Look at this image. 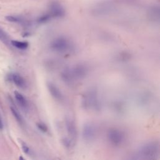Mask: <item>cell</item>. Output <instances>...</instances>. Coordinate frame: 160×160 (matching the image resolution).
Instances as JSON below:
<instances>
[{
	"label": "cell",
	"mask_w": 160,
	"mask_h": 160,
	"mask_svg": "<svg viewBox=\"0 0 160 160\" xmlns=\"http://www.w3.org/2000/svg\"><path fill=\"white\" fill-rule=\"evenodd\" d=\"M6 19L9 22H17L20 21V19L18 18L12 16H7L5 17Z\"/></svg>",
	"instance_id": "cell-20"
},
{
	"label": "cell",
	"mask_w": 160,
	"mask_h": 160,
	"mask_svg": "<svg viewBox=\"0 0 160 160\" xmlns=\"http://www.w3.org/2000/svg\"><path fill=\"white\" fill-rule=\"evenodd\" d=\"M47 88L48 89V91L51 94V96L56 100L59 101H62L64 99L63 94H62L60 89L54 84V83L51 82H48L46 84Z\"/></svg>",
	"instance_id": "cell-7"
},
{
	"label": "cell",
	"mask_w": 160,
	"mask_h": 160,
	"mask_svg": "<svg viewBox=\"0 0 160 160\" xmlns=\"http://www.w3.org/2000/svg\"><path fill=\"white\" fill-rule=\"evenodd\" d=\"M0 41H1L6 44H8L9 41L8 35L1 28H0Z\"/></svg>",
	"instance_id": "cell-16"
},
{
	"label": "cell",
	"mask_w": 160,
	"mask_h": 160,
	"mask_svg": "<svg viewBox=\"0 0 160 160\" xmlns=\"http://www.w3.org/2000/svg\"><path fill=\"white\" fill-rule=\"evenodd\" d=\"M11 111L14 116V117L15 118V119H16V121L18 122V123L19 124H23V119L21 116V115L20 114V113L19 112V111L14 107H11Z\"/></svg>",
	"instance_id": "cell-14"
},
{
	"label": "cell",
	"mask_w": 160,
	"mask_h": 160,
	"mask_svg": "<svg viewBox=\"0 0 160 160\" xmlns=\"http://www.w3.org/2000/svg\"><path fill=\"white\" fill-rule=\"evenodd\" d=\"M62 144L68 149H71L74 145V141L69 138H64L62 139Z\"/></svg>",
	"instance_id": "cell-15"
},
{
	"label": "cell",
	"mask_w": 160,
	"mask_h": 160,
	"mask_svg": "<svg viewBox=\"0 0 160 160\" xmlns=\"http://www.w3.org/2000/svg\"><path fill=\"white\" fill-rule=\"evenodd\" d=\"M2 128H3V124H2V121H1V119L0 118V129H2Z\"/></svg>",
	"instance_id": "cell-21"
},
{
	"label": "cell",
	"mask_w": 160,
	"mask_h": 160,
	"mask_svg": "<svg viewBox=\"0 0 160 160\" xmlns=\"http://www.w3.org/2000/svg\"><path fill=\"white\" fill-rule=\"evenodd\" d=\"M70 68L75 80L84 78L88 73V68L84 64H77Z\"/></svg>",
	"instance_id": "cell-6"
},
{
	"label": "cell",
	"mask_w": 160,
	"mask_h": 160,
	"mask_svg": "<svg viewBox=\"0 0 160 160\" xmlns=\"http://www.w3.org/2000/svg\"><path fill=\"white\" fill-rule=\"evenodd\" d=\"M21 147L23 152L26 154H29L31 153V149L29 146L24 142H21Z\"/></svg>",
	"instance_id": "cell-19"
},
{
	"label": "cell",
	"mask_w": 160,
	"mask_h": 160,
	"mask_svg": "<svg viewBox=\"0 0 160 160\" xmlns=\"http://www.w3.org/2000/svg\"><path fill=\"white\" fill-rule=\"evenodd\" d=\"M14 93L15 99L19 106L24 109H27L28 108V102L26 98L21 93L17 91H15Z\"/></svg>",
	"instance_id": "cell-12"
},
{
	"label": "cell",
	"mask_w": 160,
	"mask_h": 160,
	"mask_svg": "<svg viewBox=\"0 0 160 160\" xmlns=\"http://www.w3.org/2000/svg\"><path fill=\"white\" fill-rule=\"evenodd\" d=\"M8 79L13 82L16 86L21 89H25L27 84L24 78L18 73H12L8 75Z\"/></svg>",
	"instance_id": "cell-9"
},
{
	"label": "cell",
	"mask_w": 160,
	"mask_h": 160,
	"mask_svg": "<svg viewBox=\"0 0 160 160\" xmlns=\"http://www.w3.org/2000/svg\"><path fill=\"white\" fill-rule=\"evenodd\" d=\"M97 134L96 126L91 122L84 124L82 131V139L86 142H91L94 140Z\"/></svg>",
	"instance_id": "cell-5"
},
{
	"label": "cell",
	"mask_w": 160,
	"mask_h": 160,
	"mask_svg": "<svg viewBox=\"0 0 160 160\" xmlns=\"http://www.w3.org/2000/svg\"><path fill=\"white\" fill-rule=\"evenodd\" d=\"M51 15L50 14H44L42 15L41 16H40L38 19V22L39 23H44L46 22L47 21H48L51 18Z\"/></svg>",
	"instance_id": "cell-17"
},
{
	"label": "cell",
	"mask_w": 160,
	"mask_h": 160,
	"mask_svg": "<svg viewBox=\"0 0 160 160\" xmlns=\"http://www.w3.org/2000/svg\"><path fill=\"white\" fill-rule=\"evenodd\" d=\"M51 16L56 18H61L64 16L65 11L61 5L56 2L51 3L50 6Z\"/></svg>",
	"instance_id": "cell-10"
},
{
	"label": "cell",
	"mask_w": 160,
	"mask_h": 160,
	"mask_svg": "<svg viewBox=\"0 0 160 160\" xmlns=\"http://www.w3.org/2000/svg\"><path fill=\"white\" fill-rule=\"evenodd\" d=\"M36 126H37V127H38V128L41 131H42V132H47L48 131V127H47V126L44 124V123H43V122H38V123H36Z\"/></svg>",
	"instance_id": "cell-18"
},
{
	"label": "cell",
	"mask_w": 160,
	"mask_h": 160,
	"mask_svg": "<svg viewBox=\"0 0 160 160\" xmlns=\"http://www.w3.org/2000/svg\"><path fill=\"white\" fill-rule=\"evenodd\" d=\"M50 48L55 52L64 53L71 49L72 44L66 38L58 37L52 41L50 44Z\"/></svg>",
	"instance_id": "cell-3"
},
{
	"label": "cell",
	"mask_w": 160,
	"mask_h": 160,
	"mask_svg": "<svg viewBox=\"0 0 160 160\" xmlns=\"http://www.w3.org/2000/svg\"><path fill=\"white\" fill-rule=\"evenodd\" d=\"M11 43L13 46L19 49H26L29 45V43L26 41H20L17 40H12L11 41Z\"/></svg>",
	"instance_id": "cell-13"
},
{
	"label": "cell",
	"mask_w": 160,
	"mask_h": 160,
	"mask_svg": "<svg viewBox=\"0 0 160 160\" xmlns=\"http://www.w3.org/2000/svg\"><path fill=\"white\" fill-rule=\"evenodd\" d=\"M107 139L109 144L114 147H119L125 140L124 133L117 128H111L107 132Z\"/></svg>",
	"instance_id": "cell-4"
},
{
	"label": "cell",
	"mask_w": 160,
	"mask_h": 160,
	"mask_svg": "<svg viewBox=\"0 0 160 160\" xmlns=\"http://www.w3.org/2000/svg\"><path fill=\"white\" fill-rule=\"evenodd\" d=\"M82 106L86 110L98 111L101 108L98 91L95 88L87 90L82 97Z\"/></svg>",
	"instance_id": "cell-1"
},
{
	"label": "cell",
	"mask_w": 160,
	"mask_h": 160,
	"mask_svg": "<svg viewBox=\"0 0 160 160\" xmlns=\"http://www.w3.org/2000/svg\"><path fill=\"white\" fill-rule=\"evenodd\" d=\"M65 123L66 131L69 135L68 138L71 139L72 141L76 140L78 135V131L75 122L71 118H68L66 119Z\"/></svg>",
	"instance_id": "cell-8"
},
{
	"label": "cell",
	"mask_w": 160,
	"mask_h": 160,
	"mask_svg": "<svg viewBox=\"0 0 160 160\" xmlns=\"http://www.w3.org/2000/svg\"><path fill=\"white\" fill-rule=\"evenodd\" d=\"M159 144L157 141L146 142L140 147L138 152V155L141 159H155L159 155Z\"/></svg>",
	"instance_id": "cell-2"
},
{
	"label": "cell",
	"mask_w": 160,
	"mask_h": 160,
	"mask_svg": "<svg viewBox=\"0 0 160 160\" xmlns=\"http://www.w3.org/2000/svg\"><path fill=\"white\" fill-rule=\"evenodd\" d=\"M61 79H62V81L67 84H71L75 81V79L72 74L70 68H64L61 71Z\"/></svg>",
	"instance_id": "cell-11"
}]
</instances>
